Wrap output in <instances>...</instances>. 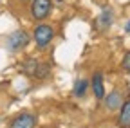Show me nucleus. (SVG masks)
<instances>
[{
    "instance_id": "2",
    "label": "nucleus",
    "mask_w": 130,
    "mask_h": 128,
    "mask_svg": "<svg viewBox=\"0 0 130 128\" xmlns=\"http://www.w3.org/2000/svg\"><path fill=\"white\" fill-rule=\"evenodd\" d=\"M53 11V0H32L31 2V16L32 20L42 22Z\"/></svg>"
},
{
    "instance_id": "6",
    "label": "nucleus",
    "mask_w": 130,
    "mask_h": 128,
    "mask_svg": "<svg viewBox=\"0 0 130 128\" xmlns=\"http://www.w3.org/2000/svg\"><path fill=\"white\" fill-rule=\"evenodd\" d=\"M123 94L119 92V90H112L110 94H107L105 98H103V103H105V106H107V110H110V112H114V110H119L121 108V105H123Z\"/></svg>"
},
{
    "instance_id": "12",
    "label": "nucleus",
    "mask_w": 130,
    "mask_h": 128,
    "mask_svg": "<svg viewBox=\"0 0 130 128\" xmlns=\"http://www.w3.org/2000/svg\"><path fill=\"white\" fill-rule=\"evenodd\" d=\"M123 67H125V70H130V52L125 56V60H123Z\"/></svg>"
},
{
    "instance_id": "9",
    "label": "nucleus",
    "mask_w": 130,
    "mask_h": 128,
    "mask_svg": "<svg viewBox=\"0 0 130 128\" xmlns=\"http://www.w3.org/2000/svg\"><path fill=\"white\" fill-rule=\"evenodd\" d=\"M89 85H90V81H89V79H85V78L76 79V81H74V87H72L74 98H78V99L85 98V96H87V90H89Z\"/></svg>"
},
{
    "instance_id": "4",
    "label": "nucleus",
    "mask_w": 130,
    "mask_h": 128,
    "mask_svg": "<svg viewBox=\"0 0 130 128\" xmlns=\"http://www.w3.org/2000/svg\"><path fill=\"white\" fill-rule=\"evenodd\" d=\"M90 87H92V92H94V98L98 101H103V98L107 96V92H105V83H103V74L100 70H96L92 74Z\"/></svg>"
},
{
    "instance_id": "3",
    "label": "nucleus",
    "mask_w": 130,
    "mask_h": 128,
    "mask_svg": "<svg viewBox=\"0 0 130 128\" xmlns=\"http://www.w3.org/2000/svg\"><path fill=\"white\" fill-rule=\"evenodd\" d=\"M29 40H31V36H29L27 31L18 29V31H14V33L9 34V38H7V49L13 51V52H18V51H22V49L27 47Z\"/></svg>"
},
{
    "instance_id": "10",
    "label": "nucleus",
    "mask_w": 130,
    "mask_h": 128,
    "mask_svg": "<svg viewBox=\"0 0 130 128\" xmlns=\"http://www.w3.org/2000/svg\"><path fill=\"white\" fill-rule=\"evenodd\" d=\"M38 65H40V61H38L36 58H27V60L22 63V72H24L25 76H32V78H35Z\"/></svg>"
},
{
    "instance_id": "8",
    "label": "nucleus",
    "mask_w": 130,
    "mask_h": 128,
    "mask_svg": "<svg viewBox=\"0 0 130 128\" xmlns=\"http://www.w3.org/2000/svg\"><path fill=\"white\" fill-rule=\"evenodd\" d=\"M118 126L119 128H130V98L123 101L118 116Z\"/></svg>"
},
{
    "instance_id": "14",
    "label": "nucleus",
    "mask_w": 130,
    "mask_h": 128,
    "mask_svg": "<svg viewBox=\"0 0 130 128\" xmlns=\"http://www.w3.org/2000/svg\"><path fill=\"white\" fill-rule=\"evenodd\" d=\"M18 2H20V4H31L32 0H18Z\"/></svg>"
},
{
    "instance_id": "7",
    "label": "nucleus",
    "mask_w": 130,
    "mask_h": 128,
    "mask_svg": "<svg viewBox=\"0 0 130 128\" xmlns=\"http://www.w3.org/2000/svg\"><path fill=\"white\" fill-rule=\"evenodd\" d=\"M112 22H114V13H112V9H110V7H103L101 13H100V16L96 18L98 29H100V31H107V29L112 25Z\"/></svg>"
},
{
    "instance_id": "11",
    "label": "nucleus",
    "mask_w": 130,
    "mask_h": 128,
    "mask_svg": "<svg viewBox=\"0 0 130 128\" xmlns=\"http://www.w3.org/2000/svg\"><path fill=\"white\" fill-rule=\"evenodd\" d=\"M49 74H51V65H49V63L40 61V65H38V69H36L35 78H36V79H45Z\"/></svg>"
},
{
    "instance_id": "5",
    "label": "nucleus",
    "mask_w": 130,
    "mask_h": 128,
    "mask_svg": "<svg viewBox=\"0 0 130 128\" xmlns=\"http://www.w3.org/2000/svg\"><path fill=\"white\" fill-rule=\"evenodd\" d=\"M35 126H36V116L31 112H24L11 121V128H35Z\"/></svg>"
},
{
    "instance_id": "13",
    "label": "nucleus",
    "mask_w": 130,
    "mask_h": 128,
    "mask_svg": "<svg viewBox=\"0 0 130 128\" xmlns=\"http://www.w3.org/2000/svg\"><path fill=\"white\" fill-rule=\"evenodd\" d=\"M125 33H130V20H128L126 25H125Z\"/></svg>"
},
{
    "instance_id": "1",
    "label": "nucleus",
    "mask_w": 130,
    "mask_h": 128,
    "mask_svg": "<svg viewBox=\"0 0 130 128\" xmlns=\"http://www.w3.org/2000/svg\"><path fill=\"white\" fill-rule=\"evenodd\" d=\"M32 40H35L38 49H45V47L54 40V29L49 24H40L32 31Z\"/></svg>"
}]
</instances>
